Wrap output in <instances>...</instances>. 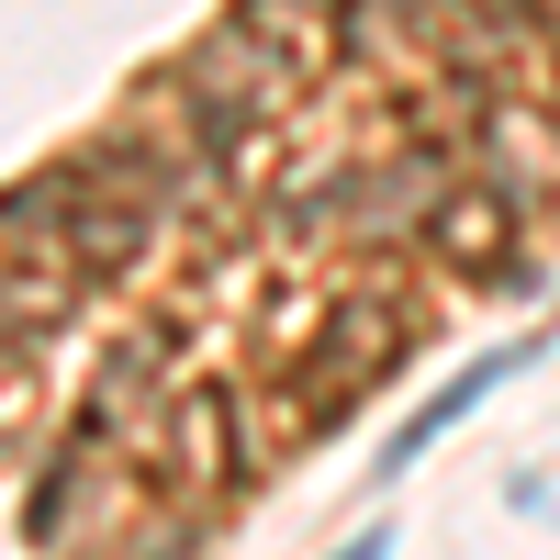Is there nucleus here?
Returning <instances> with one entry per match:
<instances>
[{
  "label": "nucleus",
  "mask_w": 560,
  "mask_h": 560,
  "mask_svg": "<svg viewBox=\"0 0 560 560\" xmlns=\"http://www.w3.org/2000/svg\"><path fill=\"white\" fill-rule=\"evenodd\" d=\"M516 224H527V202L504 179H448L438 213H427V258L471 269V280H504V292H538V269L516 258Z\"/></svg>",
  "instance_id": "obj_1"
},
{
  "label": "nucleus",
  "mask_w": 560,
  "mask_h": 560,
  "mask_svg": "<svg viewBox=\"0 0 560 560\" xmlns=\"http://www.w3.org/2000/svg\"><path fill=\"white\" fill-rule=\"evenodd\" d=\"M325 382L303 393V415H348L359 404V382H382L393 359H415V314L393 303V292H359V303H337V325H325Z\"/></svg>",
  "instance_id": "obj_2"
},
{
  "label": "nucleus",
  "mask_w": 560,
  "mask_h": 560,
  "mask_svg": "<svg viewBox=\"0 0 560 560\" xmlns=\"http://www.w3.org/2000/svg\"><path fill=\"white\" fill-rule=\"evenodd\" d=\"M538 348H549V337H516V348H493V359H471V370H448V382H438V393H427V404H415V415H404V438H393V448H382V482H393V471H404V459H427V448H438V438H448V427H459V415H471V404H482V393H493V382H516V370H527V359H538Z\"/></svg>",
  "instance_id": "obj_3"
},
{
  "label": "nucleus",
  "mask_w": 560,
  "mask_h": 560,
  "mask_svg": "<svg viewBox=\"0 0 560 560\" xmlns=\"http://www.w3.org/2000/svg\"><path fill=\"white\" fill-rule=\"evenodd\" d=\"M68 247H79L90 269H135V258H147V213H135V202H113V213H68Z\"/></svg>",
  "instance_id": "obj_4"
},
{
  "label": "nucleus",
  "mask_w": 560,
  "mask_h": 560,
  "mask_svg": "<svg viewBox=\"0 0 560 560\" xmlns=\"http://www.w3.org/2000/svg\"><path fill=\"white\" fill-rule=\"evenodd\" d=\"M538 68H549V102H560V12H549V34H538Z\"/></svg>",
  "instance_id": "obj_5"
},
{
  "label": "nucleus",
  "mask_w": 560,
  "mask_h": 560,
  "mask_svg": "<svg viewBox=\"0 0 560 560\" xmlns=\"http://www.w3.org/2000/svg\"><path fill=\"white\" fill-rule=\"evenodd\" d=\"M337 560H382V538H359V549H337Z\"/></svg>",
  "instance_id": "obj_6"
}]
</instances>
